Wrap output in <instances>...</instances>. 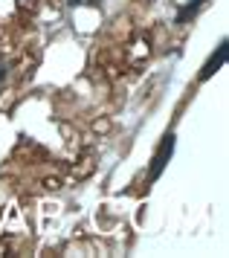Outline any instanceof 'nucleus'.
I'll use <instances>...</instances> for the list:
<instances>
[{
    "label": "nucleus",
    "mask_w": 229,
    "mask_h": 258,
    "mask_svg": "<svg viewBox=\"0 0 229 258\" xmlns=\"http://www.w3.org/2000/svg\"><path fill=\"white\" fill-rule=\"evenodd\" d=\"M70 6H96L99 0H67Z\"/></svg>",
    "instance_id": "nucleus-4"
},
{
    "label": "nucleus",
    "mask_w": 229,
    "mask_h": 258,
    "mask_svg": "<svg viewBox=\"0 0 229 258\" xmlns=\"http://www.w3.org/2000/svg\"><path fill=\"white\" fill-rule=\"evenodd\" d=\"M226 52H229V44H226V41H220L218 49H215V52L209 55V61L203 64V70H200V76H197V79H200V82H209V79H212V76L220 70V67H223V61H226Z\"/></svg>",
    "instance_id": "nucleus-2"
},
{
    "label": "nucleus",
    "mask_w": 229,
    "mask_h": 258,
    "mask_svg": "<svg viewBox=\"0 0 229 258\" xmlns=\"http://www.w3.org/2000/svg\"><path fill=\"white\" fill-rule=\"evenodd\" d=\"M3 79H6V64L0 61V84H3Z\"/></svg>",
    "instance_id": "nucleus-5"
},
{
    "label": "nucleus",
    "mask_w": 229,
    "mask_h": 258,
    "mask_svg": "<svg viewBox=\"0 0 229 258\" xmlns=\"http://www.w3.org/2000/svg\"><path fill=\"white\" fill-rule=\"evenodd\" d=\"M174 148H177V137H174V134H165V137H162V142L157 145V151H154V157H151L148 183H157V180H160V174L165 171V165H168V160H171Z\"/></svg>",
    "instance_id": "nucleus-1"
},
{
    "label": "nucleus",
    "mask_w": 229,
    "mask_h": 258,
    "mask_svg": "<svg viewBox=\"0 0 229 258\" xmlns=\"http://www.w3.org/2000/svg\"><path fill=\"white\" fill-rule=\"evenodd\" d=\"M203 3H206V0H192V3H186L183 9L177 12V24H186L189 18H195V12L200 9V6H203Z\"/></svg>",
    "instance_id": "nucleus-3"
}]
</instances>
